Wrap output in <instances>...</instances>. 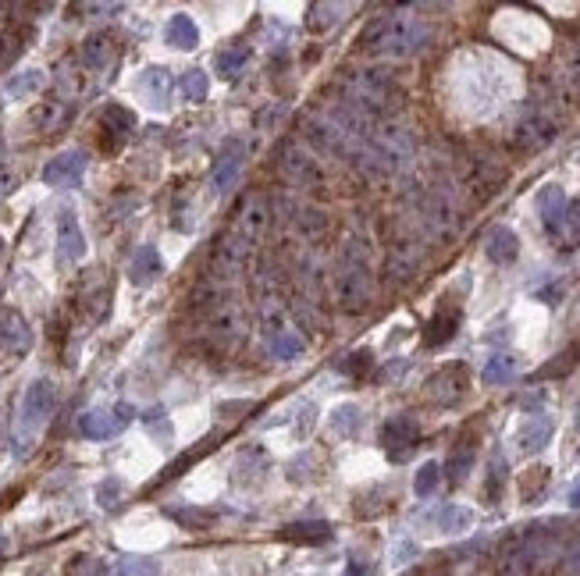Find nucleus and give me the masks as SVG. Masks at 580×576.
Returning <instances> with one entry per match:
<instances>
[{
	"label": "nucleus",
	"instance_id": "nucleus-1",
	"mask_svg": "<svg viewBox=\"0 0 580 576\" xmlns=\"http://www.w3.org/2000/svg\"><path fill=\"white\" fill-rule=\"evenodd\" d=\"M435 40L431 25L424 18H416L410 11H388L381 18H374L360 36V50H367L374 57H392V61H406L424 54Z\"/></svg>",
	"mask_w": 580,
	"mask_h": 576
},
{
	"label": "nucleus",
	"instance_id": "nucleus-2",
	"mask_svg": "<svg viewBox=\"0 0 580 576\" xmlns=\"http://www.w3.org/2000/svg\"><path fill=\"white\" fill-rule=\"evenodd\" d=\"M342 93H345V107H353L360 118L377 124V118H385L395 100H399V85L388 72L381 68H356L342 75Z\"/></svg>",
	"mask_w": 580,
	"mask_h": 576
},
{
	"label": "nucleus",
	"instance_id": "nucleus-3",
	"mask_svg": "<svg viewBox=\"0 0 580 576\" xmlns=\"http://www.w3.org/2000/svg\"><path fill=\"white\" fill-rule=\"evenodd\" d=\"M335 303L345 313H364L374 303V271L364 243H345L335 267Z\"/></svg>",
	"mask_w": 580,
	"mask_h": 576
},
{
	"label": "nucleus",
	"instance_id": "nucleus-4",
	"mask_svg": "<svg viewBox=\"0 0 580 576\" xmlns=\"http://www.w3.org/2000/svg\"><path fill=\"white\" fill-rule=\"evenodd\" d=\"M57 410V388L50 377H36L22 402H18V420H15V452L18 455H29L33 445L40 442V434L46 431L50 416Z\"/></svg>",
	"mask_w": 580,
	"mask_h": 576
},
{
	"label": "nucleus",
	"instance_id": "nucleus-5",
	"mask_svg": "<svg viewBox=\"0 0 580 576\" xmlns=\"http://www.w3.org/2000/svg\"><path fill=\"white\" fill-rule=\"evenodd\" d=\"M416 224L424 232V239L431 243H453L463 224V210H459L456 193L449 185H427L416 196Z\"/></svg>",
	"mask_w": 580,
	"mask_h": 576
},
{
	"label": "nucleus",
	"instance_id": "nucleus-6",
	"mask_svg": "<svg viewBox=\"0 0 580 576\" xmlns=\"http://www.w3.org/2000/svg\"><path fill=\"white\" fill-rule=\"evenodd\" d=\"M200 331L214 349H235L246 334V313L232 295H214L210 306L200 313Z\"/></svg>",
	"mask_w": 580,
	"mask_h": 576
},
{
	"label": "nucleus",
	"instance_id": "nucleus-7",
	"mask_svg": "<svg viewBox=\"0 0 580 576\" xmlns=\"http://www.w3.org/2000/svg\"><path fill=\"white\" fill-rule=\"evenodd\" d=\"M278 171H282V178H285L289 185L303 189V193L325 189V182H328L321 161H317L310 150H303V143H295V139L278 146Z\"/></svg>",
	"mask_w": 580,
	"mask_h": 576
},
{
	"label": "nucleus",
	"instance_id": "nucleus-8",
	"mask_svg": "<svg viewBox=\"0 0 580 576\" xmlns=\"http://www.w3.org/2000/svg\"><path fill=\"white\" fill-rule=\"evenodd\" d=\"M253 249L249 243H243L239 235H232V232H225L221 239H214V246H210V256H207V274L214 282H221V285H228V282H235V278H243L249 267V256H253Z\"/></svg>",
	"mask_w": 580,
	"mask_h": 576
},
{
	"label": "nucleus",
	"instance_id": "nucleus-9",
	"mask_svg": "<svg viewBox=\"0 0 580 576\" xmlns=\"http://www.w3.org/2000/svg\"><path fill=\"white\" fill-rule=\"evenodd\" d=\"M249 146L243 139H225L217 161H214V171H210V193L214 196H228L235 185H239V174L246 167Z\"/></svg>",
	"mask_w": 580,
	"mask_h": 576
},
{
	"label": "nucleus",
	"instance_id": "nucleus-10",
	"mask_svg": "<svg viewBox=\"0 0 580 576\" xmlns=\"http://www.w3.org/2000/svg\"><path fill=\"white\" fill-rule=\"evenodd\" d=\"M267 224H271V204H267V196L253 193V196H246V200L239 204V210L232 214L228 232H232V235H239V239L249 243V246H256V243L264 239Z\"/></svg>",
	"mask_w": 580,
	"mask_h": 576
},
{
	"label": "nucleus",
	"instance_id": "nucleus-11",
	"mask_svg": "<svg viewBox=\"0 0 580 576\" xmlns=\"http://www.w3.org/2000/svg\"><path fill=\"white\" fill-rule=\"evenodd\" d=\"M135 410L128 402H118V406H96V410H85L79 416V431L93 442H104V438H115L122 434L125 427L132 423Z\"/></svg>",
	"mask_w": 580,
	"mask_h": 576
},
{
	"label": "nucleus",
	"instance_id": "nucleus-12",
	"mask_svg": "<svg viewBox=\"0 0 580 576\" xmlns=\"http://www.w3.org/2000/svg\"><path fill=\"white\" fill-rule=\"evenodd\" d=\"M555 132H559V122L552 118V111L535 107V111H527L520 122L513 124V146L516 150H541V146H548L555 139Z\"/></svg>",
	"mask_w": 580,
	"mask_h": 576
},
{
	"label": "nucleus",
	"instance_id": "nucleus-13",
	"mask_svg": "<svg viewBox=\"0 0 580 576\" xmlns=\"http://www.w3.org/2000/svg\"><path fill=\"white\" fill-rule=\"evenodd\" d=\"M466 388H470V371H466V363H449V367H442L438 373L427 377L424 395H427L431 402H438V406H456L459 399L466 395Z\"/></svg>",
	"mask_w": 580,
	"mask_h": 576
},
{
	"label": "nucleus",
	"instance_id": "nucleus-14",
	"mask_svg": "<svg viewBox=\"0 0 580 576\" xmlns=\"http://www.w3.org/2000/svg\"><path fill=\"white\" fill-rule=\"evenodd\" d=\"M85 256V232L79 224L75 206H61L57 210V263L61 267H75Z\"/></svg>",
	"mask_w": 580,
	"mask_h": 576
},
{
	"label": "nucleus",
	"instance_id": "nucleus-15",
	"mask_svg": "<svg viewBox=\"0 0 580 576\" xmlns=\"http://www.w3.org/2000/svg\"><path fill=\"white\" fill-rule=\"evenodd\" d=\"M85 164H89V154L85 150H61L57 157H50L43 167V182L50 189H75L83 182Z\"/></svg>",
	"mask_w": 580,
	"mask_h": 576
},
{
	"label": "nucleus",
	"instance_id": "nucleus-16",
	"mask_svg": "<svg viewBox=\"0 0 580 576\" xmlns=\"http://www.w3.org/2000/svg\"><path fill=\"white\" fill-rule=\"evenodd\" d=\"M416 438H420V423H416L414 416H392L381 427V445H385V452H388L392 462L410 459V452L416 449Z\"/></svg>",
	"mask_w": 580,
	"mask_h": 576
},
{
	"label": "nucleus",
	"instance_id": "nucleus-17",
	"mask_svg": "<svg viewBox=\"0 0 580 576\" xmlns=\"http://www.w3.org/2000/svg\"><path fill=\"white\" fill-rule=\"evenodd\" d=\"M122 57V40L115 33H93L83 43V68L85 72H111Z\"/></svg>",
	"mask_w": 580,
	"mask_h": 576
},
{
	"label": "nucleus",
	"instance_id": "nucleus-18",
	"mask_svg": "<svg viewBox=\"0 0 580 576\" xmlns=\"http://www.w3.org/2000/svg\"><path fill=\"white\" fill-rule=\"evenodd\" d=\"M0 349L11 353V356H25L33 349L29 321L18 310H11V306H0Z\"/></svg>",
	"mask_w": 580,
	"mask_h": 576
},
{
	"label": "nucleus",
	"instance_id": "nucleus-19",
	"mask_svg": "<svg viewBox=\"0 0 580 576\" xmlns=\"http://www.w3.org/2000/svg\"><path fill=\"white\" fill-rule=\"evenodd\" d=\"M135 93H139V96H143V104H146V107H154V111L171 107V93H175L171 72H167V68H157V65L143 68V75L135 79Z\"/></svg>",
	"mask_w": 580,
	"mask_h": 576
},
{
	"label": "nucleus",
	"instance_id": "nucleus-20",
	"mask_svg": "<svg viewBox=\"0 0 580 576\" xmlns=\"http://www.w3.org/2000/svg\"><path fill=\"white\" fill-rule=\"evenodd\" d=\"M135 132V114L122 107V104H107L104 114H100V135H104V146L107 150H118L132 139Z\"/></svg>",
	"mask_w": 580,
	"mask_h": 576
},
{
	"label": "nucleus",
	"instance_id": "nucleus-21",
	"mask_svg": "<svg viewBox=\"0 0 580 576\" xmlns=\"http://www.w3.org/2000/svg\"><path fill=\"white\" fill-rule=\"evenodd\" d=\"M535 204H538V217H541V224H545V232L555 239L559 228H563V221H566V210H570V200H566L563 185H541Z\"/></svg>",
	"mask_w": 580,
	"mask_h": 576
},
{
	"label": "nucleus",
	"instance_id": "nucleus-22",
	"mask_svg": "<svg viewBox=\"0 0 580 576\" xmlns=\"http://www.w3.org/2000/svg\"><path fill=\"white\" fill-rule=\"evenodd\" d=\"M165 274V256H161V249L157 246H139L132 253V260H128V282L135 288H146L154 285L157 278Z\"/></svg>",
	"mask_w": 580,
	"mask_h": 576
},
{
	"label": "nucleus",
	"instance_id": "nucleus-23",
	"mask_svg": "<svg viewBox=\"0 0 580 576\" xmlns=\"http://www.w3.org/2000/svg\"><path fill=\"white\" fill-rule=\"evenodd\" d=\"M420 263V246H416V235L410 228H399L392 235V246H388V267L395 271V278H406Z\"/></svg>",
	"mask_w": 580,
	"mask_h": 576
},
{
	"label": "nucleus",
	"instance_id": "nucleus-24",
	"mask_svg": "<svg viewBox=\"0 0 580 576\" xmlns=\"http://www.w3.org/2000/svg\"><path fill=\"white\" fill-rule=\"evenodd\" d=\"M552 434H555V423H552V416L535 412V416H531V420H524V427L516 431V445H520V452H524V455H535V452H541L548 442H552Z\"/></svg>",
	"mask_w": 580,
	"mask_h": 576
},
{
	"label": "nucleus",
	"instance_id": "nucleus-25",
	"mask_svg": "<svg viewBox=\"0 0 580 576\" xmlns=\"http://www.w3.org/2000/svg\"><path fill=\"white\" fill-rule=\"evenodd\" d=\"M485 253H488V260L498 263V267H509L516 256H520V239H516V232L513 228H492L488 232V239H485Z\"/></svg>",
	"mask_w": 580,
	"mask_h": 576
},
{
	"label": "nucleus",
	"instance_id": "nucleus-26",
	"mask_svg": "<svg viewBox=\"0 0 580 576\" xmlns=\"http://www.w3.org/2000/svg\"><path fill=\"white\" fill-rule=\"evenodd\" d=\"M165 43L171 50H196L200 46V25L189 15H171L165 25Z\"/></svg>",
	"mask_w": 580,
	"mask_h": 576
},
{
	"label": "nucleus",
	"instance_id": "nucleus-27",
	"mask_svg": "<svg viewBox=\"0 0 580 576\" xmlns=\"http://www.w3.org/2000/svg\"><path fill=\"white\" fill-rule=\"evenodd\" d=\"M46 85V72L43 68H22L15 75H7L4 83V100H29Z\"/></svg>",
	"mask_w": 580,
	"mask_h": 576
},
{
	"label": "nucleus",
	"instance_id": "nucleus-28",
	"mask_svg": "<svg viewBox=\"0 0 580 576\" xmlns=\"http://www.w3.org/2000/svg\"><path fill=\"white\" fill-rule=\"evenodd\" d=\"M459 331V310H438L431 321H427V328H424V345L427 349H438V345H445V342H453Z\"/></svg>",
	"mask_w": 580,
	"mask_h": 576
},
{
	"label": "nucleus",
	"instance_id": "nucleus-29",
	"mask_svg": "<svg viewBox=\"0 0 580 576\" xmlns=\"http://www.w3.org/2000/svg\"><path fill=\"white\" fill-rule=\"evenodd\" d=\"M278 537L292 541V544H325V541H332V523H325V520H303V523L282 527Z\"/></svg>",
	"mask_w": 580,
	"mask_h": 576
},
{
	"label": "nucleus",
	"instance_id": "nucleus-30",
	"mask_svg": "<svg viewBox=\"0 0 580 576\" xmlns=\"http://www.w3.org/2000/svg\"><path fill=\"white\" fill-rule=\"evenodd\" d=\"M72 114H75V104H68V100H61V96H54V100H46L36 107V114H33V122L40 124V132H57V128H65V124L72 122Z\"/></svg>",
	"mask_w": 580,
	"mask_h": 576
},
{
	"label": "nucleus",
	"instance_id": "nucleus-31",
	"mask_svg": "<svg viewBox=\"0 0 580 576\" xmlns=\"http://www.w3.org/2000/svg\"><path fill=\"white\" fill-rule=\"evenodd\" d=\"M264 477H267V455L260 452V449H249V452L239 455V462H235V488H256V484H264Z\"/></svg>",
	"mask_w": 580,
	"mask_h": 576
},
{
	"label": "nucleus",
	"instance_id": "nucleus-32",
	"mask_svg": "<svg viewBox=\"0 0 580 576\" xmlns=\"http://www.w3.org/2000/svg\"><path fill=\"white\" fill-rule=\"evenodd\" d=\"M332 431L338 438H356L364 431V410L356 402H342L332 410Z\"/></svg>",
	"mask_w": 580,
	"mask_h": 576
},
{
	"label": "nucleus",
	"instance_id": "nucleus-33",
	"mask_svg": "<svg viewBox=\"0 0 580 576\" xmlns=\"http://www.w3.org/2000/svg\"><path fill=\"white\" fill-rule=\"evenodd\" d=\"M435 523H438L442 534H466L474 527V509H466V505H442L438 516H435Z\"/></svg>",
	"mask_w": 580,
	"mask_h": 576
},
{
	"label": "nucleus",
	"instance_id": "nucleus-34",
	"mask_svg": "<svg viewBox=\"0 0 580 576\" xmlns=\"http://www.w3.org/2000/svg\"><path fill=\"white\" fill-rule=\"evenodd\" d=\"M246 61H249L246 43H232V46H225V50L214 57V68H217L221 79H235V75L246 68Z\"/></svg>",
	"mask_w": 580,
	"mask_h": 576
},
{
	"label": "nucleus",
	"instance_id": "nucleus-35",
	"mask_svg": "<svg viewBox=\"0 0 580 576\" xmlns=\"http://www.w3.org/2000/svg\"><path fill=\"white\" fill-rule=\"evenodd\" d=\"M513 377H516V356H509V353H498V356H492V360L485 363V371H481V381H485L488 388L509 384Z\"/></svg>",
	"mask_w": 580,
	"mask_h": 576
},
{
	"label": "nucleus",
	"instance_id": "nucleus-36",
	"mask_svg": "<svg viewBox=\"0 0 580 576\" xmlns=\"http://www.w3.org/2000/svg\"><path fill=\"white\" fill-rule=\"evenodd\" d=\"M349 7L345 4H310V11H306V25L314 29V33H328L335 29L338 22H342V15H345Z\"/></svg>",
	"mask_w": 580,
	"mask_h": 576
},
{
	"label": "nucleus",
	"instance_id": "nucleus-37",
	"mask_svg": "<svg viewBox=\"0 0 580 576\" xmlns=\"http://www.w3.org/2000/svg\"><path fill=\"white\" fill-rule=\"evenodd\" d=\"M548 481H552L548 466H531V470L520 477V498H524L527 505H535L541 494L548 492Z\"/></svg>",
	"mask_w": 580,
	"mask_h": 576
},
{
	"label": "nucleus",
	"instance_id": "nucleus-38",
	"mask_svg": "<svg viewBox=\"0 0 580 576\" xmlns=\"http://www.w3.org/2000/svg\"><path fill=\"white\" fill-rule=\"evenodd\" d=\"M182 96H185V104H204L210 93V75L204 68H189L185 75H182Z\"/></svg>",
	"mask_w": 580,
	"mask_h": 576
},
{
	"label": "nucleus",
	"instance_id": "nucleus-39",
	"mask_svg": "<svg viewBox=\"0 0 580 576\" xmlns=\"http://www.w3.org/2000/svg\"><path fill=\"white\" fill-rule=\"evenodd\" d=\"M470 470H474V445H470V442H463V445H456V452L449 455L445 473H449V481H453V484H463V481L470 477Z\"/></svg>",
	"mask_w": 580,
	"mask_h": 576
},
{
	"label": "nucleus",
	"instance_id": "nucleus-40",
	"mask_svg": "<svg viewBox=\"0 0 580 576\" xmlns=\"http://www.w3.org/2000/svg\"><path fill=\"white\" fill-rule=\"evenodd\" d=\"M267 345H271V356H275V360H295V356L303 353V338L289 328L278 331L275 338H267Z\"/></svg>",
	"mask_w": 580,
	"mask_h": 576
},
{
	"label": "nucleus",
	"instance_id": "nucleus-41",
	"mask_svg": "<svg viewBox=\"0 0 580 576\" xmlns=\"http://www.w3.org/2000/svg\"><path fill=\"white\" fill-rule=\"evenodd\" d=\"M438 481H442V466L438 462H424L414 477L416 498H431V494L438 492Z\"/></svg>",
	"mask_w": 580,
	"mask_h": 576
},
{
	"label": "nucleus",
	"instance_id": "nucleus-42",
	"mask_svg": "<svg viewBox=\"0 0 580 576\" xmlns=\"http://www.w3.org/2000/svg\"><path fill=\"white\" fill-rule=\"evenodd\" d=\"M161 566L154 559H143V555H125L122 562L115 566V576H157Z\"/></svg>",
	"mask_w": 580,
	"mask_h": 576
},
{
	"label": "nucleus",
	"instance_id": "nucleus-43",
	"mask_svg": "<svg viewBox=\"0 0 580 576\" xmlns=\"http://www.w3.org/2000/svg\"><path fill=\"white\" fill-rule=\"evenodd\" d=\"M580 363V342L577 345H570L566 353H559L555 356V363H548V367H541L538 377H563V373H570L574 367Z\"/></svg>",
	"mask_w": 580,
	"mask_h": 576
},
{
	"label": "nucleus",
	"instance_id": "nucleus-44",
	"mask_svg": "<svg viewBox=\"0 0 580 576\" xmlns=\"http://www.w3.org/2000/svg\"><path fill=\"white\" fill-rule=\"evenodd\" d=\"M122 494H125V484L118 477H107L100 488H96V505L100 509H107V512H115L118 505H122Z\"/></svg>",
	"mask_w": 580,
	"mask_h": 576
},
{
	"label": "nucleus",
	"instance_id": "nucleus-45",
	"mask_svg": "<svg viewBox=\"0 0 580 576\" xmlns=\"http://www.w3.org/2000/svg\"><path fill=\"white\" fill-rule=\"evenodd\" d=\"M143 423H146V431H150V438H157V442H171L175 438V427H171V420H167L165 410H150L143 416Z\"/></svg>",
	"mask_w": 580,
	"mask_h": 576
},
{
	"label": "nucleus",
	"instance_id": "nucleus-46",
	"mask_svg": "<svg viewBox=\"0 0 580 576\" xmlns=\"http://www.w3.org/2000/svg\"><path fill=\"white\" fill-rule=\"evenodd\" d=\"M68 576H107V562L96 555H79L68 562Z\"/></svg>",
	"mask_w": 580,
	"mask_h": 576
},
{
	"label": "nucleus",
	"instance_id": "nucleus-47",
	"mask_svg": "<svg viewBox=\"0 0 580 576\" xmlns=\"http://www.w3.org/2000/svg\"><path fill=\"white\" fill-rule=\"evenodd\" d=\"M371 360H374L371 353H367V349H360V353H349V356H342L335 367H338L342 373H349V377H360V373L371 371Z\"/></svg>",
	"mask_w": 580,
	"mask_h": 576
},
{
	"label": "nucleus",
	"instance_id": "nucleus-48",
	"mask_svg": "<svg viewBox=\"0 0 580 576\" xmlns=\"http://www.w3.org/2000/svg\"><path fill=\"white\" fill-rule=\"evenodd\" d=\"M502 484H505V459L495 455V459H492V470H488V488H485V498H488V502H495L498 494H502Z\"/></svg>",
	"mask_w": 580,
	"mask_h": 576
},
{
	"label": "nucleus",
	"instance_id": "nucleus-49",
	"mask_svg": "<svg viewBox=\"0 0 580 576\" xmlns=\"http://www.w3.org/2000/svg\"><path fill=\"white\" fill-rule=\"evenodd\" d=\"M18 189V171L11 164H0V200H7Z\"/></svg>",
	"mask_w": 580,
	"mask_h": 576
},
{
	"label": "nucleus",
	"instance_id": "nucleus-50",
	"mask_svg": "<svg viewBox=\"0 0 580 576\" xmlns=\"http://www.w3.org/2000/svg\"><path fill=\"white\" fill-rule=\"evenodd\" d=\"M563 573L580 576V537L570 544V551H566V559H563Z\"/></svg>",
	"mask_w": 580,
	"mask_h": 576
},
{
	"label": "nucleus",
	"instance_id": "nucleus-51",
	"mask_svg": "<svg viewBox=\"0 0 580 576\" xmlns=\"http://www.w3.org/2000/svg\"><path fill=\"white\" fill-rule=\"evenodd\" d=\"M566 83L580 89V46H574L570 57H566Z\"/></svg>",
	"mask_w": 580,
	"mask_h": 576
},
{
	"label": "nucleus",
	"instance_id": "nucleus-52",
	"mask_svg": "<svg viewBox=\"0 0 580 576\" xmlns=\"http://www.w3.org/2000/svg\"><path fill=\"white\" fill-rule=\"evenodd\" d=\"M79 11H85V15H115V11H122V4H83Z\"/></svg>",
	"mask_w": 580,
	"mask_h": 576
},
{
	"label": "nucleus",
	"instance_id": "nucleus-53",
	"mask_svg": "<svg viewBox=\"0 0 580 576\" xmlns=\"http://www.w3.org/2000/svg\"><path fill=\"white\" fill-rule=\"evenodd\" d=\"M374 570L367 566V562H349V573L345 576H371Z\"/></svg>",
	"mask_w": 580,
	"mask_h": 576
},
{
	"label": "nucleus",
	"instance_id": "nucleus-54",
	"mask_svg": "<svg viewBox=\"0 0 580 576\" xmlns=\"http://www.w3.org/2000/svg\"><path fill=\"white\" fill-rule=\"evenodd\" d=\"M570 505H574V509H580V484L574 488V492H570Z\"/></svg>",
	"mask_w": 580,
	"mask_h": 576
},
{
	"label": "nucleus",
	"instance_id": "nucleus-55",
	"mask_svg": "<svg viewBox=\"0 0 580 576\" xmlns=\"http://www.w3.org/2000/svg\"><path fill=\"white\" fill-rule=\"evenodd\" d=\"M4 548H7V541H4V534H0V555H4Z\"/></svg>",
	"mask_w": 580,
	"mask_h": 576
},
{
	"label": "nucleus",
	"instance_id": "nucleus-56",
	"mask_svg": "<svg viewBox=\"0 0 580 576\" xmlns=\"http://www.w3.org/2000/svg\"><path fill=\"white\" fill-rule=\"evenodd\" d=\"M577 423H580V406H577Z\"/></svg>",
	"mask_w": 580,
	"mask_h": 576
},
{
	"label": "nucleus",
	"instance_id": "nucleus-57",
	"mask_svg": "<svg viewBox=\"0 0 580 576\" xmlns=\"http://www.w3.org/2000/svg\"><path fill=\"white\" fill-rule=\"evenodd\" d=\"M577 157H580V154H577Z\"/></svg>",
	"mask_w": 580,
	"mask_h": 576
}]
</instances>
